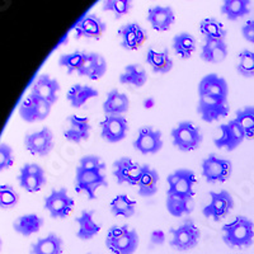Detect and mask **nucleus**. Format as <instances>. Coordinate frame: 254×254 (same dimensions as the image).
Here are the masks:
<instances>
[{
	"mask_svg": "<svg viewBox=\"0 0 254 254\" xmlns=\"http://www.w3.org/2000/svg\"><path fill=\"white\" fill-rule=\"evenodd\" d=\"M111 212L113 216H122L130 219L135 215L136 201L131 199L127 194H117L111 201Z\"/></svg>",
	"mask_w": 254,
	"mask_h": 254,
	"instance_id": "f704fd0d",
	"label": "nucleus"
},
{
	"mask_svg": "<svg viewBox=\"0 0 254 254\" xmlns=\"http://www.w3.org/2000/svg\"><path fill=\"white\" fill-rule=\"evenodd\" d=\"M171 136L174 147L185 153L197 150L203 140L201 128L190 121L179 122L172 130Z\"/></svg>",
	"mask_w": 254,
	"mask_h": 254,
	"instance_id": "20e7f679",
	"label": "nucleus"
},
{
	"mask_svg": "<svg viewBox=\"0 0 254 254\" xmlns=\"http://www.w3.org/2000/svg\"><path fill=\"white\" fill-rule=\"evenodd\" d=\"M146 63L155 74H168L173 69V60L168 49H164L163 51L150 49L146 54Z\"/></svg>",
	"mask_w": 254,
	"mask_h": 254,
	"instance_id": "c85d7f7f",
	"label": "nucleus"
},
{
	"mask_svg": "<svg viewBox=\"0 0 254 254\" xmlns=\"http://www.w3.org/2000/svg\"><path fill=\"white\" fill-rule=\"evenodd\" d=\"M146 19L153 29L158 32H167L173 26L176 14L171 6L156 5L147 10Z\"/></svg>",
	"mask_w": 254,
	"mask_h": 254,
	"instance_id": "5701e85b",
	"label": "nucleus"
},
{
	"mask_svg": "<svg viewBox=\"0 0 254 254\" xmlns=\"http://www.w3.org/2000/svg\"><path fill=\"white\" fill-rule=\"evenodd\" d=\"M45 224L44 217L37 214L22 215L13 222V229L22 237H31L42 229Z\"/></svg>",
	"mask_w": 254,
	"mask_h": 254,
	"instance_id": "bb28decb",
	"label": "nucleus"
},
{
	"mask_svg": "<svg viewBox=\"0 0 254 254\" xmlns=\"http://www.w3.org/2000/svg\"><path fill=\"white\" fill-rule=\"evenodd\" d=\"M162 131L155 130L151 126H144L139 130L137 137L133 140L132 145L136 151L142 155H153L159 153L163 147Z\"/></svg>",
	"mask_w": 254,
	"mask_h": 254,
	"instance_id": "4468645a",
	"label": "nucleus"
},
{
	"mask_svg": "<svg viewBox=\"0 0 254 254\" xmlns=\"http://www.w3.org/2000/svg\"><path fill=\"white\" fill-rule=\"evenodd\" d=\"M88 254H92V253H88Z\"/></svg>",
	"mask_w": 254,
	"mask_h": 254,
	"instance_id": "864d4df0",
	"label": "nucleus"
},
{
	"mask_svg": "<svg viewBox=\"0 0 254 254\" xmlns=\"http://www.w3.org/2000/svg\"><path fill=\"white\" fill-rule=\"evenodd\" d=\"M106 247L113 254H133L139 248V234L128 225H113L106 235Z\"/></svg>",
	"mask_w": 254,
	"mask_h": 254,
	"instance_id": "f03ea898",
	"label": "nucleus"
},
{
	"mask_svg": "<svg viewBox=\"0 0 254 254\" xmlns=\"http://www.w3.org/2000/svg\"><path fill=\"white\" fill-rule=\"evenodd\" d=\"M167 182V194H177V196L187 197L190 199L193 198L194 185L197 183L196 174L193 171L187 168L177 169L168 176Z\"/></svg>",
	"mask_w": 254,
	"mask_h": 254,
	"instance_id": "0eeeda50",
	"label": "nucleus"
},
{
	"mask_svg": "<svg viewBox=\"0 0 254 254\" xmlns=\"http://www.w3.org/2000/svg\"><path fill=\"white\" fill-rule=\"evenodd\" d=\"M228 52L229 47L225 41L205 38V44L201 50V59L208 64H220L225 60Z\"/></svg>",
	"mask_w": 254,
	"mask_h": 254,
	"instance_id": "a878e982",
	"label": "nucleus"
},
{
	"mask_svg": "<svg viewBox=\"0 0 254 254\" xmlns=\"http://www.w3.org/2000/svg\"><path fill=\"white\" fill-rule=\"evenodd\" d=\"M120 44L124 50L136 51L145 44L149 38L146 29L142 28L139 23H127L119 29Z\"/></svg>",
	"mask_w": 254,
	"mask_h": 254,
	"instance_id": "a211bd4d",
	"label": "nucleus"
},
{
	"mask_svg": "<svg viewBox=\"0 0 254 254\" xmlns=\"http://www.w3.org/2000/svg\"><path fill=\"white\" fill-rule=\"evenodd\" d=\"M169 246L178 252H188L196 248L201 239V230L192 219H185L178 226L169 230Z\"/></svg>",
	"mask_w": 254,
	"mask_h": 254,
	"instance_id": "7ed1b4c3",
	"label": "nucleus"
},
{
	"mask_svg": "<svg viewBox=\"0 0 254 254\" xmlns=\"http://www.w3.org/2000/svg\"><path fill=\"white\" fill-rule=\"evenodd\" d=\"M107 61L97 52H84V59L78 70L79 76H85L90 80H98L107 72Z\"/></svg>",
	"mask_w": 254,
	"mask_h": 254,
	"instance_id": "6ab92c4d",
	"label": "nucleus"
},
{
	"mask_svg": "<svg viewBox=\"0 0 254 254\" xmlns=\"http://www.w3.org/2000/svg\"><path fill=\"white\" fill-rule=\"evenodd\" d=\"M167 240V237H165V233L160 229H156L150 234V244L153 247H160L163 246Z\"/></svg>",
	"mask_w": 254,
	"mask_h": 254,
	"instance_id": "09e8293b",
	"label": "nucleus"
},
{
	"mask_svg": "<svg viewBox=\"0 0 254 254\" xmlns=\"http://www.w3.org/2000/svg\"><path fill=\"white\" fill-rule=\"evenodd\" d=\"M92 126L88 117H79L71 115L66 120V127L64 130V137L70 142L80 144L89 139Z\"/></svg>",
	"mask_w": 254,
	"mask_h": 254,
	"instance_id": "aec40b11",
	"label": "nucleus"
},
{
	"mask_svg": "<svg viewBox=\"0 0 254 254\" xmlns=\"http://www.w3.org/2000/svg\"><path fill=\"white\" fill-rule=\"evenodd\" d=\"M51 107L52 104H50L49 102L38 98L33 94H29L19 106V116L23 121L28 124L44 121L49 117Z\"/></svg>",
	"mask_w": 254,
	"mask_h": 254,
	"instance_id": "9b49d317",
	"label": "nucleus"
},
{
	"mask_svg": "<svg viewBox=\"0 0 254 254\" xmlns=\"http://www.w3.org/2000/svg\"><path fill=\"white\" fill-rule=\"evenodd\" d=\"M19 173L31 174V176H46L44 168L36 164V163H27V164H24L23 167L20 168Z\"/></svg>",
	"mask_w": 254,
	"mask_h": 254,
	"instance_id": "49530a36",
	"label": "nucleus"
},
{
	"mask_svg": "<svg viewBox=\"0 0 254 254\" xmlns=\"http://www.w3.org/2000/svg\"><path fill=\"white\" fill-rule=\"evenodd\" d=\"M221 135L220 137L214 140L215 146L219 149H225L228 151H234L237 147L243 144V141L247 139L246 132L240 126L237 120H230L228 124H224L220 126Z\"/></svg>",
	"mask_w": 254,
	"mask_h": 254,
	"instance_id": "f8f14e48",
	"label": "nucleus"
},
{
	"mask_svg": "<svg viewBox=\"0 0 254 254\" xmlns=\"http://www.w3.org/2000/svg\"><path fill=\"white\" fill-rule=\"evenodd\" d=\"M74 198L69 194L66 188H54L49 196L45 198V208L49 212L50 217L54 220H63L69 216L74 208Z\"/></svg>",
	"mask_w": 254,
	"mask_h": 254,
	"instance_id": "423d86ee",
	"label": "nucleus"
},
{
	"mask_svg": "<svg viewBox=\"0 0 254 254\" xmlns=\"http://www.w3.org/2000/svg\"><path fill=\"white\" fill-rule=\"evenodd\" d=\"M75 190L79 193H85L89 199L97 198V190L107 187V178L103 172H89L78 167L75 169Z\"/></svg>",
	"mask_w": 254,
	"mask_h": 254,
	"instance_id": "1a4fd4ad",
	"label": "nucleus"
},
{
	"mask_svg": "<svg viewBox=\"0 0 254 254\" xmlns=\"http://www.w3.org/2000/svg\"><path fill=\"white\" fill-rule=\"evenodd\" d=\"M234 208V198L228 190H222L219 192H210V203L206 205L202 210V214L206 219L212 221H221L226 219L231 210Z\"/></svg>",
	"mask_w": 254,
	"mask_h": 254,
	"instance_id": "6e6552de",
	"label": "nucleus"
},
{
	"mask_svg": "<svg viewBox=\"0 0 254 254\" xmlns=\"http://www.w3.org/2000/svg\"><path fill=\"white\" fill-rule=\"evenodd\" d=\"M94 210H84L81 211L80 216L76 217L75 221L79 229L76 231V238L83 242L92 240L95 235L101 231L102 225L94 220Z\"/></svg>",
	"mask_w": 254,
	"mask_h": 254,
	"instance_id": "b1692460",
	"label": "nucleus"
},
{
	"mask_svg": "<svg viewBox=\"0 0 254 254\" xmlns=\"http://www.w3.org/2000/svg\"><path fill=\"white\" fill-rule=\"evenodd\" d=\"M64 242L55 233H50L46 237L40 238L31 246V254H63Z\"/></svg>",
	"mask_w": 254,
	"mask_h": 254,
	"instance_id": "cd10ccee",
	"label": "nucleus"
},
{
	"mask_svg": "<svg viewBox=\"0 0 254 254\" xmlns=\"http://www.w3.org/2000/svg\"><path fill=\"white\" fill-rule=\"evenodd\" d=\"M65 42H67V35H65V37H64V40H63V41H61L60 44H59V45H58V46H56V47H61V46H63V45H64V44H65Z\"/></svg>",
	"mask_w": 254,
	"mask_h": 254,
	"instance_id": "3c124183",
	"label": "nucleus"
},
{
	"mask_svg": "<svg viewBox=\"0 0 254 254\" xmlns=\"http://www.w3.org/2000/svg\"><path fill=\"white\" fill-rule=\"evenodd\" d=\"M131 8H132V0H103L102 4V9L104 12L112 13L116 19L128 14Z\"/></svg>",
	"mask_w": 254,
	"mask_h": 254,
	"instance_id": "ea45409f",
	"label": "nucleus"
},
{
	"mask_svg": "<svg viewBox=\"0 0 254 254\" xmlns=\"http://www.w3.org/2000/svg\"><path fill=\"white\" fill-rule=\"evenodd\" d=\"M112 173L116 178V182L119 185L137 186L139 185L140 177H141L142 165L136 164L132 162V159L122 156L113 162Z\"/></svg>",
	"mask_w": 254,
	"mask_h": 254,
	"instance_id": "2eb2a0df",
	"label": "nucleus"
},
{
	"mask_svg": "<svg viewBox=\"0 0 254 254\" xmlns=\"http://www.w3.org/2000/svg\"><path fill=\"white\" fill-rule=\"evenodd\" d=\"M229 111H230V106H229L228 99L199 95L198 103H197V113L201 116L202 121L207 124L219 121L229 115Z\"/></svg>",
	"mask_w": 254,
	"mask_h": 254,
	"instance_id": "9d476101",
	"label": "nucleus"
},
{
	"mask_svg": "<svg viewBox=\"0 0 254 254\" xmlns=\"http://www.w3.org/2000/svg\"><path fill=\"white\" fill-rule=\"evenodd\" d=\"M98 90L85 84H75L67 92L66 99L72 108H81L90 99L98 97Z\"/></svg>",
	"mask_w": 254,
	"mask_h": 254,
	"instance_id": "c756f323",
	"label": "nucleus"
},
{
	"mask_svg": "<svg viewBox=\"0 0 254 254\" xmlns=\"http://www.w3.org/2000/svg\"><path fill=\"white\" fill-rule=\"evenodd\" d=\"M235 120L243 127L246 137L254 140V106H246L235 112Z\"/></svg>",
	"mask_w": 254,
	"mask_h": 254,
	"instance_id": "4c0bfd02",
	"label": "nucleus"
},
{
	"mask_svg": "<svg viewBox=\"0 0 254 254\" xmlns=\"http://www.w3.org/2000/svg\"><path fill=\"white\" fill-rule=\"evenodd\" d=\"M84 59V51H74L70 52V54H64L59 59V65L61 67L66 70V72L69 75L74 74V72H78L79 67H80L81 63H83Z\"/></svg>",
	"mask_w": 254,
	"mask_h": 254,
	"instance_id": "79ce46f5",
	"label": "nucleus"
},
{
	"mask_svg": "<svg viewBox=\"0 0 254 254\" xmlns=\"http://www.w3.org/2000/svg\"><path fill=\"white\" fill-rule=\"evenodd\" d=\"M154 104H155V101H154L153 98H146L144 99V102H142V106H144V108H146V110L153 108Z\"/></svg>",
	"mask_w": 254,
	"mask_h": 254,
	"instance_id": "8fccbe9b",
	"label": "nucleus"
},
{
	"mask_svg": "<svg viewBox=\"0 0 254 254\" xmlns=\"http://www.w3.org/2000/svg\"><path fill=\"white\" fill-rule=\"evenodd\" d=\"M222 240L229 248L246 249L254 243V222L249 217L235 216L222 226Z\"/></svg>",
	"mask_w": 254,
	"mask_h": 254,
	"instance_id": "f257e3e1",
	"label": "nucleus"
},
{
	"mask_svg": "<svg viewBox=\"0 0 254 254\" xmlns=\"http://www.w3.org/2000/svg\"><path fill=\"white\" fill-rule=\"evenodd\" d=\"M198 95H207L214 98L228 99L229 97V84L222 76L211 72L203 76L198 83Z\"/></svg>",
	"mask_w": 254,
	"mask_h": 254,
	"instance_id": "412c9836",
	"label": "nucleus"
},
{
	"mask_svg": "<svg viewBox=\"0 0 254 254\" xmlns=\"http://www.w3.org/2000/svg\"><path fill=\"white\" fill-rule=\"evenodd\" d=\"M173 50L176 55L183 60H187L193 55L197 50V41L193 35L188 32H182L174 36L173 38Z\"/></svg>",
	"mask_w": 254,
	"mask_h": 254,
	"instance_id": "473e14b6",
	"label": "nucleus"
},
{
	"mask_svg": "<svg viewBox=\"0 0 254 254\" xmlns=\"http://www.w3.org/2000/svg\"><path fill=\"white\" fill-rule=\"evenodd\" d=\"M72 31L75 33V38H87V40H101L104 32L107 31V26L97 14L88 13L84 14L80 19L74 24Z\"/></svg>",
	"mask_w": 254,
	"mask_h": 254,
	"instance_id": "ddd939ff",
	"label": "nucleus"
},
{
	"mask_svg": "<svg viewBox=\"0 0 254 254\" xmlns=\"http://www.w3.org/2000/svg\"><path fill=\"white\" fill-rule=\"evenodd\" d=\"M18 183L24 190L29 193H36L44 188L47 183L46 176H31V174H22L18 176Z\"/></svg>",
	"mask_w": 254,
	"mask_h": 254,
	"instance_id": "a19ab883",
	"label": "nucleus"
},
{
	"mask_svg": "<svg viewBox=\"0 0 254 254\" xmlns=\"http://www.w3.org/2000/svg\"><path fill=\"white\" fill-rule=\"evenodd\" d=\"M251 0H224L221 13L231 22L246 17L251 13Z\"/></svg>",
	"mask_w": 254,
	"mask_h": 254,
	"instance_id": "72a5a7b5",
	"label": "nucleus"
},
{
	"mask_svg": "<svg viewBox=\"0 0 254 254\" xmlns=\"http://www.w3.org/2000/svg\"><path fill=\"white\" fill-rule=\"evenodd\" d=\"M147 81V72L140 64H130L125 66L120 75V83L124 85H131L133 88L144 87Z\"/></svg>",
	"mask_w": 254,
	"mask_h": 254,
	"instance_id": "2f4dec72",
	"label": "nucleus"
},
{
	"mask_svg": "<svg viewBox=\"0 0 254 254\" xmlns=\"http://www.w3.org/2000/svg\"><path fill=\"white\" fill-rule=\"evenodd\" d=\"M199 32L202 33V36L207 40H216V41H225L226 32L225 27L221 22L216 19V18H205L201 20L199 23Z\"/></svg>",
	"mask_w": 254,
	"mask_h": 254,
	"instance_id": "c9c22d12",
	"label": "nucleus"
},
{
	"mask_svg": "<svg viewBox=\"0 0 254 254\" xmlns=\"http://www.w3.org/2000/svg\"><path fill=\"white\" fill-rule=\"evenodd\" d=\"M19 201V194L17 190L9 185L0 186V208L9 210L13 208Z\"/></svg>",
	"mask_w": 254,
	"mask_h": 254,
	"instance_id": "37998d69",
	"label": "nucleus"
},
{
	"mask_svg": "<svg viewBox=\"0 0 254 254\" xmlns=\"http://www.w3.org/2000/svg\"><path fill=\"white\" fill-rule=\"evenodd\" d=\"M14 163L13 149L8 144L0 142V172L5 171L12 167Z\"/></svg>",
	"mask_w": 254,
	"mask_h": 254,
	"instance_id": "a18cd8bd",
	"label": "nucleus"
},
{
	"mask_svg": "<svg viewBox=\"0 0 254 254\" xmlns=\"http://www.w3.org/2000/svg\"><path fill=\"white\" fill-rule=\"evenodd\" d=\"M78 167L83 168L89 172H104L106 171V164L103 163L99 156L97 155H84L79 160Z\"/></svg>",
	"mask_w": 254,
	"mask_h": 254,
	"instance_id": "c03bdc74",
	"label": "nucleus"
},
{
	"mask_svg": "<svg viewBox=\"0 0 254 254\" xmlns=\"http://www.w3.org/2000/svg\"><path fill=\"white\" fill-rule=\"evenodd\" d=\"M128 122L124 116H106L101 122V136L104 141L116 144L126 137Z\"/></svg>",
	"mask_w": 254,
	"mask_h": 254,
	"instance_id": "f3484780",
	"label": "nucleus"
},
{
	"mask_svg": "<svg viewBox=\"0 0 254 254\" xmlns=\"http://www.w3.org/2000/svg\"><path fill=\"white\" fill-rule=\"evenodd\" d=\"M190 199L187 197L177 196V194H167L165 206L168 212L174 217L187 216L192 212V207L190 206Z\"/></svg>",
	"mask_w": 254,
	"mask_h": 254,
	"instance_id": "e433bc0d",
	"label": "nucleus"
},
{
	"mask_svg": "<svg viewBox=\"0 0 254 254\" xmlns=\"http://www.w3.org/2000/svg\"><path fill=\"white\" fill-rule=\"evenodd\" d=\"M242 35L244 40L248 41L249 44H254V19L248 20L242 27Z\"/></svg>",
	"mask_w": 254,
	"mask_h": 254,
	"instance_id": "de8ad7c7",
	"label": "nucleus"
},
{
	"mask_svg": "<svg viewBox=\"0 0 254 254\" xmlns=\"http://www.w3.org/2000/svg\"><path fill=\"white\" fill-rule=\"evenodd\" d=\"M102 108L106 116H124L130 108V99L119 89H112L108 92Z\"/></svg>",
	"mask_w": 254,
	"mask_h": 254,
	"instance_id": "393cba45",
	"label": "nucleus"
},
{
	"mask_svg": "<svg viewBox=\"0 0 254 254\" xmlns=\"http://www.w3.org/2000/svg\"><path fill=\"white\" fill-rule=\"evenodd\" d=\"M1 247H3V242H1V239H0V251H1Z\"/></svg>",
	"mask_w": 254,
	"mask_h": 254,
	"instance_id": "603ef678",
	"label": "nucleus"
},
{
	"mask_svg": "<svg viewBox=\"0 0 254 254\" xmlns=\"http://www.w3.org/2000/svg\"><path fill=\"white\" fill-rule=\"evenodd\" d=\"M158 183H159V173L150 165H142L141 177H140L139 185V194L141 197H153L158 192Z\"/></svg>",
	"mask_w": 254,
	"mask_h": 254,
	"instance_id": "7c9ffc66",
	"label": "nucleus"
},
{
	"mask_svg": "<svg viewBox=\"0 0 254 254\" xmlns=\"http://www.w3.org/2000/svg\"><path fill=\"white\" fill-rule=\"evenodd\" d=\"M202 176L206 182L216 183L228 182L233 173V163L229 159L219 158L215 154H210L202 160Z\"/></svg>",
	"mask_w": 254,
	"mask_h": 254,
	"instance_id": "39448f33",
	"label": "nucleus"
},
{
	"mask_svg": "<svg viewBox=\"0 0 254 254\" xmlns=\"http://www.w3.org/2000/svg\"><path fill=\"white\" fill-rule=\"evenodd\" d=\"M60 83L56 79L51 78L47 74H42L36 79V81L32 85L31 94L36 95L38 98L49 102L50 104H54L59 99V92H60Z\"/></svg>",
	"mask_w": 254,
	"mask_h": 254,
	"instance_id": "4be33fe9",
	"label": "nucleus"
},
{
	"mask_svg": "<svg viewBox=\"0 0 254 254\" xmlns=\"http://www.w3.org/2000/svg\"><path fill=\"white\" fill-rule=\"evenodd\" d=\"M237 71L243 78H254V51L243 50L238 55Z\"/></svg>",
	"mask_w": 254,
	"mask_h": 254,
	"instance_id": "58836bf2",
	"label": "nucleus"
},
{
	"mask_svg": "<svg viewBox=\"0 0 254 254\" xmlns=\"http://www.w3.org/2000/svg\"><path fill=\"white\" fill-rule=\"evenodd\" d=\"M24 146L32 155H37L41 158L47 156L54 149L52 131L47 127H44L42 130L28 133L24 137Z\"/></svg>",
	"mask_w": 254,
	"mask_h": 254,
	"instance_id": "dca6fc26",
	"label": "nucleus"
}]
</instances>
